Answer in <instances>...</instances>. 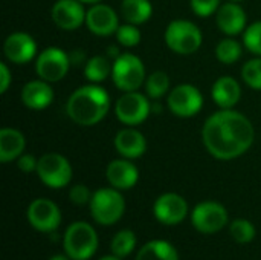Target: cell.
I'll return each instance as SVG.
<instances>
[{"label": "cell", "mask_w": 261, "mask_h": 260, "mask_svg": "<svg viewBox=\"0 0 261 260\" xmlns=\"http://www.w3.org/2000/svg\"><path fill=\"white\" fill-rule=\"evenodd\" d=\"M206 150L217 159H234L248 152L254 143V127L240 112L223 109L211 115L202 129Z\"/></svg>", "instance_id": "1"}, {"label": "cell", "mask_w": 261, "mask_h": 260, "mask_svg": "<svg viewBox=\"0 0 261 260\" xmlns=\"http://www.w3.org/2000/svg\"><path fill=\"white\" fill-rule=\"evenodd\" d=\"M110 98L106 89L89 84L76 89L67 101L66 110L70 120L80 126H95L109 112Z\"/></svg>", "instance_id": "2"}, {"label": "cell", "mask_w": 261, "mask_h": 260, "mask_svg": "<svg viewBox=\"0 0 261 260\" xmlns=\"http://www.w3.org/2000/svg\"><path fill=\"white\" fill-rule=\"evenodd\" d=\"M98 248V234L86 222L72 224L64 233V251L73 260L90 259Z\"/></svg>", "instance_id": "3"}, {"label": "cell", "mask_w": 261, "mask_h": 260, "mask_svg": "<svg viewBox=\"0 0 261 260\" xmlns=\"http://www.w3.org/2000/svg\"><path fill=\"white\" fill-rule=\"evenodd\" d=\"M125 210L124 198L115 188H101L93 193L90 201V213L101 225L116 224Z\"/></svg>", "instance_id": "4"}, {"label": "cell", "mask_w": 261, "mask_h": 260, "mask_svg": "<svg viewBox=\"0 0 261 260\" xmlns=\"http://www.w3.org/2000/svg\"><path fill=\"white\" fill-rule=\"evenodd\" d=\"M167 46L180 55L194 54L202 44L200 29L188 20H174L165 31Z\"/></svg>", "instance_id": "5"}, {"label": "cell", "mask_w": 261, "mask_h": 260, "mask_svg": "<svg viewBox=\"0 0 261 260\" xmlns=\"http://www.w3.org/2000/svg\"><path fill=\"white\" fill-rule=\"evenodd\" d=\"M112 67L113 83L124 92L138 90L145 81V67L141 58L133 54H121Z\"/></svg>", "instance_id": "6"}, {"label": "cell", "mask_w": 261, "mask_h": 260, "mask_svg": "<svg viewBox=\"0 0 261 260\" xmlns=\"http://www.w3.org/2000/svg\"><path fill=\"white\" fill-rule=\"evenodd\" d=\"M37 173L43 184L50 188H63L72 179V167L69 161L58 153H46L38 159Z\"/></svg>", "instance_id": "7"}, {"label": "cell", "mask_w": 261, "mask_h": 260, "mask_svg": "<svg viewBox=\"0 0 261 260\" xmlns=\"http://www.w3.org/2000/svg\"><path fill=\"white\" fill-rule=\"evenodd\" d=\"M70 66V57L60 48L44 49L35 63V70L38 77L47 83L60 81L66 77Z\"/></svg>", "instance_id": "8"}, {"label": "cell", "mask_w": 261, "mask_h": 260, "mask_svg": "<svg viewBox=\"0 0 261 260\" xmlns=\"http://www.w3.org/2000/svg\"><path fill=\"white\" fill-rule=\"evenodd\" d=\"M150 112L151 104L142 93L136 90L125 92V95H122L115 106V113L118 120L127 126H138L144 123Z\"/></svg>", "instance_id": "9"}, {"label": "cell", "mask_w": 261, "mask_h": 260, "mask_svg": "<svg viewBox=\"0 0 261 260\" xmlns=\"http://www.w3.org/2000/svg\"><path fill=\"white\" fill-rule=\"evenodd\" d=\"M193 225L196 230L205 234H213L220 231L228 224V211L226 208L213 201L200 202L191 215Z\"/></svg>", "instance_id": "10"}, {"label": "cell", "mask_w": 261, "mask_h": 260, "mask_svg": "<svg viewBox=\"0 0 261 260\" xmlns=\"http://www.w3.org/2000/svg\"><path fill=\"white\" fill-rule=\"evenodd\" d=\"M203 97L193 84H179L168 95V107L180 118H190L200 112Z\"/></svg>", "instance_id": "11"}, {"label": "cell", "mask_w": 261, "mask_h": 260, "mask_svg": "<svg viewBox=\"0 0 261 260\" xmlns=\"http://www.w3.org/2000/svg\"><path fill=\"white\" fill-rule=\"evenodd\" d=\"M28 219L37 231L52 233L61 222V213L52 201L35 199L28 208Z\"/></svg>", "instance_id": "12"}, {"label": "cell", "mask_w": 261, "mask_h": 260, "mask_svg": "<svg viewBox=\"0 0 261 260\" xmlns=\"http://www.w3.org/2000/svg\"><path fill=\"white\" fill-rule=\"evenodd\" d=\"M153 211L159 222L165 225H176L187 218L188 204L176 193H165L156 199Z\"/></svg>", "instance_id": "13"}, {"label": "cell", "mask_w": 261, "mask_h": 260, "mask_svg": "<svg viewBox=\"0 0 261 260\" xmlns=\"http://www.w3.org/2000/svg\"><path fill=\"white\" fill-rule=\"evenodd\" d=\"M86 14L80 0H58L52 8L55 25L66 31L78 29L86 20Z\"/></svg>", "instance_id": "14"}, {"label": "cell", "mask_w": 261, "mask_h": 260, "mask_svg": "<svg viewBox=\"0 0 261 260\" xmlns=\"http://www.w3.org/2000/svg\"><path fill=\"white\" fill-rule=\"evenodd\" d=\"M86 23H87V28L93 34L102 35V37L116 32L118 28H119V20H118L116 12L110 6L101 5V3L93 5L87 11V14H86Z\"/></svg>", "instance_id": "15"}, {"label": "cell", "mask_w": 261, "mask_h": 260, "mask_svg": "<svg viewBox=\"0 0 261 260\" xmlns=\"http://www.w3.org/2000/svg\"><path fill=\"white\" fill-rule=\"evenodd\" d=\"M3 51L9 61L15 64H23V63L31 61L35 57L37 44L29 34L14 32L5 40Z\"/></svg>", "instance_id": "16"}, {"label": "cell", "mask_w": 261, "mask_h": 260, "mask_svg": "<svg viewBox=\"0 0 261 260\" xmlns=\"http://www.w3.org/2000/svg\"><path fill=\"white\" fill-rule=\"evenodd\" d=\"M107 181L116 190H128L136 185L139 179V172L135 164L125 159H115L107 166L106 170Z\"/></svg>", "instance_id": "17"}, {"label": "cell", "mask_w": 261, "mask_h": 260, "mask_svg": "<svg viewBox=\"0 0 261 260\" xmlns=\"http://www.w3.org/2000/svg\"><path fill=\"white\" fill-rule=\"evenodd\" d=\"M217 26L228 35L240 34L246 26V14L237 3H225L217 11Z\"/></svg>", "instance_id": "18"}, {"label": "cell", "mask_w": 261, "mask_h": 260, "mask_svg": "<svg viewBox=\"0 0 261 260\" xmlns=\"http://www.w3.org/2000/svg\"><path fill=\"white\" fill-rule=\"evenodd\" d=\"M54 100V90L44 80L29 81L21 90V101L24 106L34 110L47 107Z\"/></svg>", "instance_id": "19"}, {"label": "cell", "mask_w": 261, "mask_h": 260, "mask_svg": "<svg viewBox=\"0 0 261 260\" xmlns=\"http://www.w3.org/2000/svg\"><path fill=\"white\" fill-rule=\"evenodd\" d=\"M115 147L124 158L135 159L144 155L147 150V143L144 135L136 129H124L116 133Z\"/></svg>", "instance_id": "20"}, {"label": "cell", "mask_w": 261, "mask_h": 260, "mask_svg": "<svg viewBox=\"0 0 261 260\" xmlns=\"http://www.w3.org/2000/svg\"><path fill=\"white\" fill-rule=\"evenodd\" d=\"M242 97L240 84L231 77L219 78L213 86V100L222 109L234 107Z\"/></svg>", "instance_id": "21"}, {"label": "cell", "mask_w": 261, "mask_h": 260, "mask_svg": "<svg viewBox=\"0 0 261 260\" xmlns=\"http://www.w3.org/2000/svg\"><path fill=\"white\" fill-rule=\"evenodd\" d=\"M26 141L21 132L5 127L0 130V161L9 162L12 159H18L23 155Z\"/></svg>", "instance_id": "22"}, {"label": "cell", "mask_w": 261, "mask_h": 260, "mask_svg": "<svg viewBox=\"0 0 261 260\" xmlns=\"http://www.w3.org/2000/svg\"><path fill=\"white\" fill-rule=\"evenodd\" d=\"M121 14L128 23L141 25L151 17L153 6L148 0H124L121 5Z\"/></svg>", "instance_id": "23"}, {"label": "cell", "mask_w": 261, "mask_h": 260, "mask_svg": "<svg viewBox=\"0 0 261 260\" xmlns=\"http://www.w3.org/2000/svg\"><path fill=\"white\" fill-rule=\"evenodd\" d=\"M136 260H179L176 248L165 241H151L138 253Z\"/></svg>", "instance_id": "24"}, {"label": "cell", "mask_w": 261, "mask_h": 260, "mask_svg": "<svg viewBox=\"0 0 261 260\" xmlns=\"http://www.w3.org/2000/svg\"><path fill=\"white\" fill-rule=\"evenodd\" d=\"M112 69L113 67H110V61L107 57L95 55L87 61V64L84 67V74H86L87 80H90L93 83H99V81H104L110 75Z\"/></svg>", "instance_id": "25"}, {"label": "cell", "mask_w": 261, "mask_h": 260, "mask_svg": "<svg viewBox=\"0 0 261 260\" xmlns=\"http://www.w3.org/2000/svg\"><path fill=\"white\" fill-rule=\"evenodd\" d=\"M136 245V236L130 230H121L112 241V253L118 257H127Z\"/></svg>", "instance_id": "26"}, {"label": "cell", "mask_w": 261, "mask_h": 260, "mask_svg": "<svg viewBox=\"0 0 261 260\" xmlns=\"http://www.w3.org/2000/svg\"><path fill=\"white\" fill-rule=\"evenodd\" d=\"M217 58L225 64H232L242 57V46L234 38H225L222 40L216 48Z\"/></svg>", "instance_id": "27"}, {"label": "cell", "mask_w": 261, "mask_h": 260, "mask_svg": "<svg viewBox=\"0 0 261 260\" xmlns=\"http://www.w3.org/2000/svg\"><path fill=\"white\" fill-rule=\"evenodd\" d=\"M170 89V78L165 72H153L148 78H147V93L151 98H161L164 97Z\"/></svg>", "instance_id": "28"}, {"label": "cell", "mask_w": 261, "mask_h": 260, "mask_svg": "<svg viewBox=\"0 0 261 260\" xmlns=\"http://www.w3.org/2000/svg\"><path fill=\"white\" fill-rule=\"evenodd\" d=\"M231 236L239 244H249L255 238V228L254 225L246 219H237L231 225Z\"/></svg>", "instance_id": "29"}, {"label": "cell", "mask_w": 261, "mask_h": 260, "mask_svg": "<svg viewBox=\"0 0 261 260\" xmlns=\"http://www.w3.org/2000/svg\"><path fill=\"white\" fill-rule=\"evenodd\" d=\"M242 77L249 87L261 90V58L248 61L242 69Z\"/></svg>", "instance_id": "30"}, {"label": "cell", "mask_w": 261, "mask_h": 260, "mask_svg": "<svg viewBox=\"0 0 261 260\" xmlns=\"http://www.w3.org/2000/svg\"><path fill=\"white\" fill-rule=\"evenodd\" d=\"M116 38L118 41L125 46V48H133L136 46L139 41H141V31L132 25V23H127V25H122L118 28L116 31Z\"/></svg>", "instance_id": "31"}, {"label": "cell", "mask_w": 261, "mask_h": 260, "mask_svg": "<svg viewBox=\"0 0 261 260\" xmlns=\"http://www.w3.org/2000/svg\"><path fill=\"white\" fill-rule=\"evenodd\" d=\"M245 46L252 54L261 55V21L251 25L245 31Z\"/></svg>", "instance_id": "32"}, {"label": "cell", "mask_w": 261, "mask_h": 260, "mask_svg": "<svg viewBox=\"0 0 261 260\" xmlns=\"http://www.w3.org/2000/svg\"><path fill=\"white\" fill-rule=\"evenodd\" d=\"M220 0H191L193 11L200 17H208L219 11Z\"/></svg>", "instance_id": "33"}, {"label": "cell", "mask_w": 261, "mask_h": 260, "mask_svg": "<svg viewBox=\"0 0 261 260\" xmlns=\"http://www.w3.org/2000/svg\"><path fill=\"white\" fill-rule=\"evenodd\" d=\"M92 196H93V195L90 193V190H89L86 185H83V184L73 185V187L70 188V192H69V198H70V201H72L73 204H76V205H86V204H90Z\"/></svg>", "instance_id": "34"}, {"label": "cell", "mask_w": 261, "mask_h": 260, "mask_svg": "<svg viewBox=\"0 0 261 260\" xmlns=\"http://www.w3.org/2000/svg\"><path fill=\"white\" fill-rule=\"evenodd\" d=\"M18 164V169L24 173H31L34 170H37V164L38 161L32 156V155H21L17 161Z\"/></svg>", "instance_id": "35"}, {"label": "cell", "mask_w": 261, "mask_h": 260, "mask_svg": "<svg viewBox=\"0 0 261 260\" xmlns=\"http://www.w3.org/2000/svg\"><path fill=\"white\" fill-rule=\"evenodd\" d=\"M0 77H2V84H0V92L5 93L9 87V83H11V74H9V69L5 63L0 64Z\"/></svg>", "instance_id": "36"}, {"label": "cell", "mask_w": 261, "mask_h": 260, "mask_svg": "<svg viewBox=\"0 0 261 260\" xmlns=\"http://www.w3.org/2000/svg\"><path fill=\"white\" fill-rule=\"evenodd\" d=\"M49 260H69V256H63V254H57V256H52Z\"/></svg>", "instance_id": "37"}, {"label": "cell", "mask_w": 261, "mask_h": 260, "mask_svg": "<svg viewBox=\"0 0 261 260\" xmlns=\"http://www.w3.org/2000/svg\"><path fill=\"white\" fill-rule=\"evenodd\" d=\"M101 260H121V257H118V256H106V257H102Z\"/></svg>", "instance_id": "38"}, {"label": "cell", "mask_w": 261, "mask_h": 260, "mask_svg": "<svg viewBox=\"0 0 261 260\" xmlns=\"http://www.w3.org/2000/svg\"><path fill=\"white\" fill-rule=\"evenodd\" d=\"M80 2H86V3H98L101 0H80Z\"/></svg>", "instance_id": "39"}, {"label": "cell", "mask_w": 261, "mask_h": 260, "mask_svg": "<svg viewBox=\"0 0 261 260\" xmlns=\"http://www.w3.org/2000/svg\"><path fill=\"white\" fill-rule=\"evenodd\" d=\"M232 2H239V0H232Z\"/></svg>", "instance_id": "40"}]
</instances>
